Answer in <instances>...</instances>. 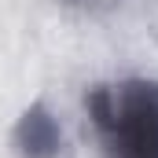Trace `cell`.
<instances>
[{"label":"cell","instance_id":"7a4b0ae2","mask_svg":"<svg viewBox=\"0 0 158 158\" xmlns=\"http://www.w3.org/2000/svg\"><path fill=\"white\" fill-rule=\"evenodd\" d=\"M11 147L19 158H59L63 151V129L44 103H30L11 129Z\"/></svg>","mask_w":158,"mask_h":158},{"label":"cell","instance_id":"6da1fadb","mask_svg":"<svg viewBox=\"0 0 158 158\" xmlns=\"http://www.w3.org/2000/svg\"><path fill=\"white\" fill-rule=\"evenodd\" d=\"M85 110L110 158H158V81L129 77L121 85H92Z\"/></svg>","mask_w":158,"mask_h":158},{"label":"cell","instance_id":"3957f363","mask_svg":"<svg viewBox=\"0 0 158 158\" xmlns=\"http://www.w3.org/2000/svg\"><path fill=\"white\" fill-rule=\"evenodd\" d=\"M77 4H99V0H77Z\"/></svg>","mask_w":158,"mask_h":158}]
</instances>
